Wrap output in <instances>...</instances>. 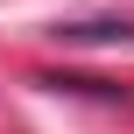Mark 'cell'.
Here are the masks:
<instances>
[{
  "label": "cell",
  "instance_id": "cell-1",
  "mask_svg": "<svg viewBox=\"0 0 134 134\" xmlns=\"http://www.w3.org/2000/svg\"><path fill=\"white\" fill-rule=\"evenodd\" d=\"M57 42H134V21H57Z\"/></svg>",
  "mask_w": 134,
  "mask_h": 134
}]
</instances>
